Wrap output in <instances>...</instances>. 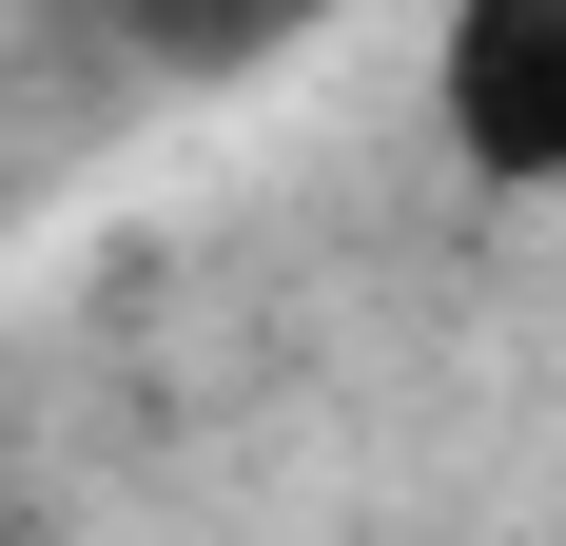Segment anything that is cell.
<instances>
[{
    "instance_id": "1",
    "label": "cell",
    "mask_w": 566,
    "mask_h": 546,
    "mask_svg": "<svg viewBox=\"0 0 566 546\" xmlns=\"http://www.w3.org/2000/svg\"><path fill=\"white\" fill-rule=\"evenodd\" d=\"M430 117L489 196H566V0H450L430 20Z\"/></svg>"
},
{
    "instance_id": "2",
    "label": "cell",
    "mask_w": 566,
    "mask_h": 546,
    "mask_svg": "<svg viewBox=\"0 0 566 546\" xmlns=\"http://www.w3.org/2000/svg\"><path fill=\"white\" fill-rule=\"evenodd\" d=\"M98 20H117L137 78H254V59H293L333 0H98Z\"/></svg>"
}]
</instances>
